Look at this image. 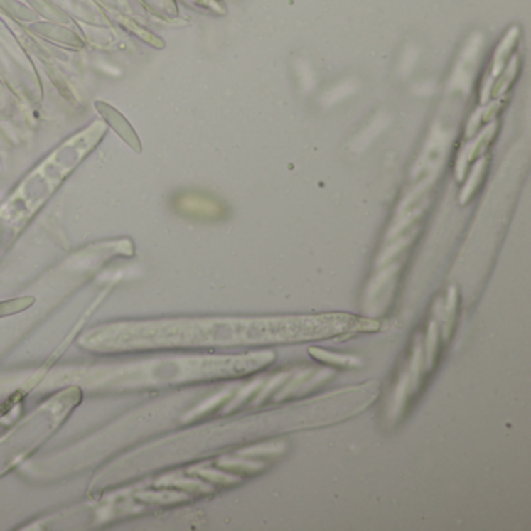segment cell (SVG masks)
<instances>
[{
  "label": "cell",
  "mask_w": 531,
  "mask_h": 531,
  "mask_svg": "<svg viewBox=\"0 0 531 531\" xmlns=\"http://www.w3.org/2000/svg\"><path fill=\"white\" fill-rule=\"evenodd\" d=\"M95 108H97V111L102 114L103 119L114 128V132H116L122 139H124V141L129 146H132L133 150H136L137 153H141L142 146H141V142H139V137H137L136 132L132 128V125L128 124V120L124 116H122V114L117 109H114L112 106H109L108 103H104V102H100V100L95 102Z\"/></svg>",
  "instance_id": "6da1fadb"
},
{
  "label": "cell",
  "mask_w": 531,
  "mask_h": 531,
  "mask_svg": "<svg viewBox=\"0 0 531 531\" xmlns=\"http://www.w3.org/2000/svg\"><path fill=\"white\" fill-rule=\"evenodd\" d=\"M127 26H128V27H132V30H134L137 35H141V36H142V38H144V39L146 41V43H151V44H154V45L162 47V44L159 43V39H156V38H154L153 35H149V33H146V31H145V30H142L141 27L134 26V23H132V22H127Z\"/></svg>",
  "instance_id": "7a4b0ae2"
}]
</instances>
